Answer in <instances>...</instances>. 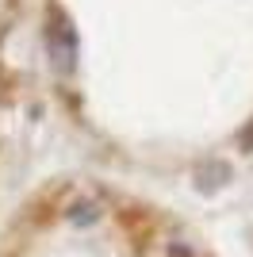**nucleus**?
Returning <instances> with one entry per match:
<instances>
[{"instance_id": "nucleus-1", "label": "nucleus", "mask_w": 253, "mask_h": 257, "mask_svg": "<svg viewBox=\"0 0 253 257\" xmlns=\"http://www.w3.org/2000/svg\"><path fill=\"white\" fill-rule=\"evenodd\" d=\"M50 54L58 58V62H73V54H77V39L73 31L65 27V23H54V31H50Z\"/></svg>"}]
</instances>
